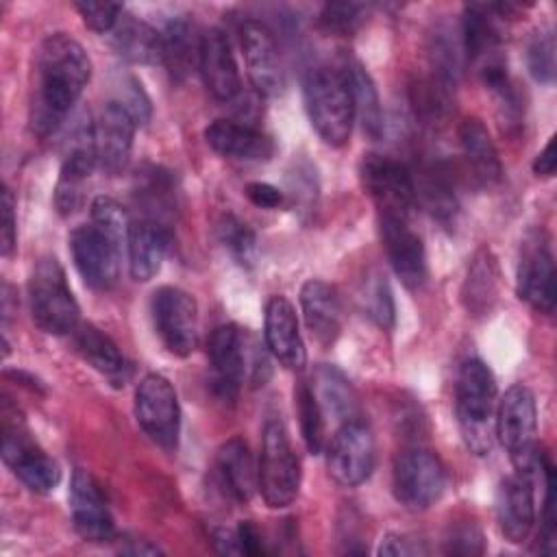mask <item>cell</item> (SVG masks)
Masks as SVG:
<instances>
[{"label":"cell","instance_id":"cell-1","mask_svg":"<svg viewBox=\"0 0 557 557\" xmlns=\"http://www.w3.org/2000/svg\"><path fill=\"white\" fill-rule=\"evenodd\" d=\"M91 78V59L67 33L48 35L35 59L28 122L39 137L52 135L78 102Z\"/></svg>","mask_w":557,"mask_h":557},{"label":"cell","instance_id":"cell-2","mask_svg":"<svg viewBox=\"0 0 557 557\" xmlns=\"http://www.w3.org/2000/svg\"><path fill=\"white\" fill-rule=\"evenodd\" d=\"M496 379L481 359H466L455 383V413L461 437L474 455H487L494 442Z\"/></svg>","mask_w":557,"mask_h":557},{"label":"cell","instance_id":"cell-3","mask_svg":"<svg viewBox=\"0 0 557 557\" xmlns=\"http://www.w3.org/2000/svg\"><path fill=\"white\" fill-rule=\"evenodd\" d=\"M305 109L311 126L329 146H344L352 133L355 104L344 70L313 67L302 81Z\"/></svg>","mask_w":557,"mask_h":557},{"label":"cell","instance_id":"cell-4","mask_svg":"<svg viewBox=\"0 0 557 557\" xmlns=\"http://www.w3.org/2000/svg\"><path fill=\"white\" fill-rule=\"evenodd\" d=\"M28 307L33 322L48 335H67L81 324L78 302L54 257H41L35 263L28 276Z\"/></svg>","mask_w":557,"mask_h":557},{"label":"cell","instance_id":"cell-5","mask_svg":"<svg viewBox=\"0 0 557 557\" xmlns=\"http://www.w3.org/2000/svg\"><path fill=\"white\" fill-rule=\"evenodd\" d=\"M2 459L30 492L48 494L61 481L59 463L33 440L24 418L9 400L2 405Z\"/></svg>","mask_w":557,"mask_h":557},{"label":"cell","instance_id":"cell-6","mask_svg":"<svg viewBox=\"0 0 557 557\" xmlns=\"http://www.w3.org/2000/svg\"><path fill=\"white\" fill-rule=\"evenodd\" d=\"M259 492L270 509L289 507L300 490V463L281 420H268L261 435Z\"/></svg>","mask_w":557,"mask_h":557},{"label":"cell","instance_id":"cell-7","mask_svg":"<svg viewBox=\"0 0 557 557\" xmlns=\"http://www.w3.org/2000/svg\"><path fill=\"white\" fill-rule=\"evenodd\" d=\"M446 481L442 459L429 448H405L394 461V496L409 511H424L435 505L446 490Z\"/></svg>","mask_w":557,"mask_h":557},{"label":"cell","instance_id":"cell-8","mask_svg":"<svg viewBox=\"0 0 557 557\" xmlns=\"http://www.w3.org/2000/svg\"><path fill=\"white\" fill-rule=\"evenodd\" d=\"M555 257L550 237L544 228H531L522 244L516 272V289L520 300L540 313H553L557 300Z\"/></svg>","mask_w":557,"mask_h":557},{"label":"cell","instance_id":"cell-9","mask_svg":"<svg viewBox=\"0 0 557 557\" xmlns=\"http://www.w3.org/2000/svg\"><path fill=\"white\" fill-rule=\"evenodd\" d=\"M359 176L368 196L376 202L379 215H396L409 220L416 207V181L411 170L383 154H363Z\"/></svg>","mask_w":557,"mask_h":557},{"label":"cell","instance_id":"cell-10","mask_svg":"<svg viewBox=\"0 0 557 557\" xmlns=\"http://www.w3.org/2000/svg\"><path fill=\"white\" fill-rule=\"evenodd\" d=\"M70 252L81 278L91 289H111L120 278L122 248L117 237L109 235L98 224H81L70 233Z\"/></svg>","mask_w":557,"mask_h":557},{"label":"cell","instance_id":"cell-11","mask_svg":"<svg viewBox=\"0 0 557 557\" xmlns=\"http://www.w3.org/2000/svg\"><path fill=\"white\" fill-rule=\"evenodd\" d=\"M135 418L163 450H174L181 433V407L174 385L161 374H146L135 389Z\"/></svg>","mask_w":557,"mask_h":557},{"label":"cell","instance_id":"cell-12","mask_svg":"<svg viewBox=\"0 0 557 557\" xmlns=\"http://www.w3.org/2000/svg\"><path fill=\"white\" fill-rule=\"evenodd\" d=\"M150 313L159 339L172 355L187 357L196 350L198 305L189 292L174 285H163L154 289L150 300Z\"/></svg>","mask_w":557,"mask_h":557},{"label":"cell","instance_id":"cell-13","mask_svg":"<svg viewBox=\"0 0 557 557\" xmlns=\"http://www.w3.org/2000/svg\"><path fill=\"white\" fill-rule=\"evenodd\" d=\"M376 448L372 431L357 418L342 422L326 448V468L344 487L361 485L374 470Z\"/></svg>","mask_w":557,"mask_h":557},{"label":"cell","instance_id":"cell-14","mask_svg":"<svg viewBox=\"0 0 557 557\" xmlns=\"http://www.w3.org/2000/svg\"><path fill=\"white\" fill-rule=\"evenodd\" d=\"M137 126L139 124L120 100L102 104L91 124V141L100 170L107 174H120L126 168Z\"/></svg>","mask_w":557,"mask_h":557},{"label":"cell","instance_id":"cell-15","mask_svg":"<svg viewBox=\"0 0 557 557\" xmlns=\"http://www.w3.org/2000/svg\"><path fill=\"white\" fill-rule=\"evenodd\" d=\"M246 337L248 333L235 324H220L209 335L211 387L222 400H235L242 383H246Z\"/></svg>","mask_w":557,"mask_h":557},{"label":"cell","instance_id":"cell-16","mask_svg":"<svg viewBox=\"0 0 557 557\" xmlns=\"http://www.w3.org/2000/svg\"><path fill=\"white\" fill-rule=\"evenodd\" d=\"M67 498H70L72 524L85 542L102 544V542L113 540V535H115L113 516H111L107 498L91 472H87L83 468H76L72 472Z\"/></svg>","mask_w":557,"mask_h":557},{"label":"cell","instance_id":"cell-17","mask_svg":"<svg viewBox=\"0 0 557 557\" xmlns=\"http://www.w3.org/2000/svg\"><path fill=\"white\" fill-rule=\"evenodd\" d=\"M242 52L252 87L263 96H274L285 87V72L274 33L259 20H246L239 28Z\"/></svg>","mask_w":557,"mask_h":557},{"label":"cell","instance_id":"cell-18","mask_svg":"<svg viewBox=\"0 0 557 557\" xmlns=\"http://www.w3.org/2000/svg\"><path fill=\"white\" fill-rule=\"evenodd\" d=\"M381 239L394 274L407 289H418L426 281V252L422 237L405 218L379 215Z\"/></svg>","mask_w":557,"mask_h":557},{"label":"cell","instance_id":"cell-19","mask_svg":"<svg viewBox=\"0 0 557 557\" xmlns=\"http://www.w3.org/2000/svg\"><path fill=\"white\" fill-rule=\"evenodd\" d=\"M263 337L270 355L287 370L300 372L307 363L305 342L298 329L294 305L285 296H272L265 302Z\"/></svg>","mask_w":557,"mask_h":557},{"label":"cell","instance_id":"cell-20","mask_svg":"<svg viewBox=\"0 0 557 557\" xmlns=\"http://www.w3.org/2000/svg\"><path fill=\"white\" fill-rule=\"evenodd\" d=\"M496 520L507 542L520 544L535 524V487L533 479L513 472L505 476L496 492Z\"/></svg>","mask_w":557,"mask_h":557},{"label":"cell","instance_id":"cell-21","mask_svg":"<svg viewBox=\"0 0 557 557\" xmlns=\"http://www.w3.org/2000/svg\"><path fill=\"white\" fill-rule=\"evenodd\" d=\"M198 70L205 81V87L218 100H231L242 89L239 70L233 57V48L224 30L209 28L202 33Z\"/></svg>","mask_w":557,"mask_h":557},{"label":"cell","instance_id":"cell-22","mask_svg":"<svg viewBox=\"0 0 557 557\" xmlns=\"http://www.w3.org/2000/svg\"><path fill=\"white\" fill-rule=\"evenodd\" d=\"M207 144L222 157L237 161H268L274 154V141L248 122L213 120L205 128Z\"/></svg>","mask_w":557,"mask_h":557},{"label":"cell","instance_id":"cell-23","mask_svg":"<svg viewBox=\"0 0 557 557\" xmlns=\"http://www.w3.org/2000/svg\"><path fill=\"white\" fill-rule=\"evenodd\" d=\"M98 168L94 141H91V124L81 131L74 146L65 154V161L59 172L57 189H54V205L61 215H70L83 205V185Z\"/></svg>","mask_w":557,"mask_h":557},{"label":"cell","instance_id":"cell-24","mask_svg":"<svg viewBox=\"0 0 557 557\" xmlns=\"http://www.w3.org/2000/svg\"><path fill=\"white\" fill-rule=\"evenodd\" d=\"M168 244L170 231L165 224L150 218L131 220L126 237L131 276L135 281H150L161 270Z\"/></svg>","mask_w":557,"mask_h":557},{"label":"cell","instance_id":"cell-25","mask_svg":"<svg viewBox=\"0 0 557 557\" xmlns=\"http://www.w3.org/2000/svg\"><path fill=\"white\" fill-rule=\"evenodd\" d=\"M300 309L311 337L320 346H331L342 331V302L337 292L320 281L309 278L300 287Z\"/></svg>","mask_w":557,"mask_h":557},{"label":"cell","instance_id":"cell-26","mask_svg":"<svg viewBox=\"0 0 557 557\" xmlns=\"http://www.w3.org/2000/svg\"><path fill=\"white\" fill-rule=\"evenodd\" d=\"M500 17L494 13L492 4H466L461 17V50L466 59L481 67L487 61H494L500 54Z\"/></svg>","mask_w":557,"mask_h":557},{"label":"cell","instance_id":"cell-27","mask_svg":"<svg viewBox=\"0 0 557 557\" xmlns=\"http://www.w3.org/2000/svg\"><path fill=\"white\" fill-rule=\"evenodd\" d=\"M500 272L494 252L487 246H481L470 259L463 285H461V302L472 318H485L492 313L498 300Z\"/></svg>","mask_w":557,"mask_h":557},{"label":"cell","instance_id":"cell-28","mask_svg":"<svg viewBox=\"0 0 557 557\" xmlns=\"http://www.w3.org/2000/svg\"><path fill=\"white\" fill-rule=\"evenodd\" d=\"M76 352L100 374H104L113 385H124L131 374V363L122 355L120 346L98 326L81 322L74 333Z\"/></svg>","mask_w":557,"mask_h":557},{"label":"cell","instance_id":"cell-29","mask_svg":"<svg viewBox=\"0 0 557 557\" xmlns=\"http://www.w3.org/2000/svg\"><path fill=\"white\" fill-rule=\"evenodd\" d=\"M220 483L237 503H248L259 490V472L248 444L242 437L226 440L215 455Z\"/></svg>","mask_w":557,"mask_h":557},{"label":"cell","instance_id":"cell-30","mask_svg":"<svg viewBox=\"0 0 557 557\" xmlns=\"http://www.w3.org/2000/svg\"><path fill=\"white\" fill-rule=\"evenodd\" d=\"M461 152L481 187H492L503 178V163L487 126L479 117H466L459 126Z\"/></svg>","mask_w":557,"mask_h":557},{"label":"cell","instance_id":"cell-31","mask_svg":"<svg viewBox=\"0 0 557 557\" xmlns=\"http://www.w3.org/2000/svg\"><path fill=\"white\" fill-rule=\"evenodd\" d=\"M309 387H311L324 418H333L339 424L359 418L357 394L339 368H335L331 363H320L311 374Z\"/></svg>","mask_w":557,"mask_h":557},{"label":"cell","instance_id":"cell-32","mask_svg":"<svg viewBox=\"0 0 557 557\" xmlns=\"http://www.w3.org/2000/svg\"><path fill=\"white\" fill-rule=\"evenodd\" d=\"M200 41L202 33H198L196 24L187 15L172 17L161 30L163 44V65L168 67L174 81H183L191 67H198L200 59Z\"/></svg>","mask_w":557,"mask_h":557},{"label":"cell","instance_id":"cell-33","mask_svg":"<svg viewBox=\"0 0 557 557\" xmlns=\"http://www.w3.org/2000/svg\"><path fill=\"white\" fill-rule=\"evenodd\" d=\"M113 33V46L124 61L135 65H157L163 61L161 33L150 24L133 15H122Z\"/></svg>","mask_w":557,"mask_h":557},{"label":"cell","instance_id":"cell-34","mask_svg":"<svg viewBox=\"0 0 557 557\" xmlns=\"http://www.w3.org/2000/svg\"><path fill=\"white\" fill-rule=\"evenodd\" d=\"M344 74L350 85L352 104H355V117H359L363 133H368L372 139H379L383 133V109L379 100L376 85L368 70L352 61L344 67Z\"/></svg>","mask_w":557,"mask_h":557},{"label":"cell","instance_id":"cell-35","mask_svg":"<svg viewBox=\"0 0 557 557\" xmlns=\"http://www.w3.org/2000/svg\"><path fill=\"white\" fill-rule=\"evenodd\" d=\"M448 172L442 165H433L424 170L422 185H416V196H422L429 213L442 224H450L457 215V196L455 187L446 176Z\"/></svg>","mask_w":557,"mask_h":557},{"label":"cell","instance_id":"cell-36","mask_svg":"<svg viewBox=\"0 0 557 557\" xmlns=\"http://www.w3.org/2000/svg\"><path fill=\"white\" fill-rule=\"evenodd\" d=\"M218 239L220 244L231 252V257L239 263V265H246L250 268L255 261H257V235L255 231L242 222L239 218L226 213L218 220Z\"/></svg>","mask_w":557,"mask_h":557},{"label":"cell","instance_id":"cell-37","mask_svg":"<svg viewBox=\"0 0 557 557\" xmlns=\"http://www.w3.org/2000/svg\"><path fill=\"white\" fill-rule=\"evenodd\" d=\"M298 418H300V433L309 448V453L318 455L324 448V413L309 387V383H298L294 389Z\"/></svg>","mask_w":557,"mask_h":557},{"label":"cell","instance_id":"cell-38","mask_svg":"<svg viewBox=\"0 0 557 557\" xmlns=\"http://www.w3.org/2000/svg\"><path fill=\"white\" fill-rule=\"evenodd\" d=\"M368 17V7L361 2H326L320 11V26L339 37H348L359 30Z\"/></svg>","mask_w":557,"mask_h":557},{"label":"cell","instance_id":"cell-39","mask_svg":"<svg viewBox=\"0 0 557 557\" xmlns=\"http://www.w3.org/2000/svg\"><path fill=\"white\" fill-rule=\"evenodd\" d=\"M363 309L368 318L383 331H389L394 326V320H396L394 296L383 274H374L372 278H368L363 287Z\"/></svg>","mask_w":557,"mask_h":557},{"label":"cell","instance_id":"cell-40","mask_svg":"<svg viewBox=\"0 0 557 557\" xmlns=\"http://www.w3.org/2000/svg\"><path fill=\"white\" fill-rule=\"evenodd\" d=\"M527 65L537 83L550 85L555 81V35L550 28L537 30L531 37L527 46Z\"/></svg>","mask_w":557,"mask_h":557},{"label":"cell","instance_id":"cell-41","mask_svg":"<svg viewBox=\"0 0 557 557\" xmlns=\"http://www.w3.org/2000/svg\"><path fill=\"white\" fill-rule=\"evenodd\" d=\"M89 213H91L94 224H98L109 235H113V237H117L120 242L126 244L131 220H128L126 209L115 198H111V196L94 198V202L89 207Z\"/></svg>","mask_w":557,"mask_h":557},{"label":"cell","instance_id":"cell-42","mask_svg":"<svg viewBox=\"0 0 557 557\" xmlns=\"http://www.w3.org/2000/svg\"><path fill=\"white\" fill-rule=\"evenodd\" d=\"M74 9L83 17L85 26L96 33L113 30L124 15V7L120 2H76Z\"/></svg>","mask_w":557,"mask_h":557},{"label":"cell","instance_id":"cell-43","mask_svg":"<svg viewBox=\"0 0 557 557\" xmlns=\"http://www.w3.org/2000/svg\"><path fill=\"white\" fill-rule=\"evenodd\" d=\"M446 553L450 555H481L483 553V533L476 524H457L446 535Z\"/></svg>","mask_w":557,"mask_h":557},{"label":"cell","instance_id":"cell-44","mask_svg":"<svg viewBox=\"0 0 557 557\" xmlns=\"http://www.w3.org/2000/svg\"><path fill=\"white\" fill-rule=\"evenodd\" d=\"M0 252L2 257H9L17 242V218H15V198L11 189L2 187V228H0Z\"/></svg>","mask_w":557,"mask_h":557},{"label":"cell","instance_id":"cell-45","mask_svg":"<svg viewBox=\"0 0 557 557\" xmlns=\"http://www.w3.org/2000/svg\"><path fill=\"white\" fill-rule=\"evenodd\" d=\"M117 100L131 111L137 124H146L150 120V100L141 89V83H137L135 78H128V85L124 87V96Z\"/></svg>","mask_w":557,"mask_h":557},{"label":"cell","instance_id":"cell-46","mask_svg":"<svg viewBox=\"0 0 557 557\" xmlns=\"http://www.w3.org/2000/svg\"><path fill=\"white\" fill-rule=\"evenodd\" d=\"M244 194L246 198L255 205V207H261V209H276L283 205L285 196L278 187L270 185V183H261V181H252L244 187Z\"/></svg>","mask_w":557,"mask_h":557},{"label":"cell","instance_id":"cell-47","mask_svg":"<svg viewBox=\"0 0 557 557\" xmlns=\"http://www.w3.org/2000/svg\"><path fill=\"white\" fill-rule=\"evenodd\" d=\"M426 553L424 546H420L418 540L405 535V533H387L379 546V555H420Z\"/></svg>","mask_w":557,"mask_h":557},{"label":"cell","instance_id":"cell-48","mask_svg":"<svg viewBox=\"0 0 557 557\" xmlns=\"http://www.w3.org/2000/svg\"><path fill=\"white\" fill-rule=\"evenodd\" d=\"M235 533H237V542H239L242 555H252V557L265 555L263 535H261V531L257 529L255 522H250V520L239 522L237 529H235Z\"/></svg>","mask_w":557,"mask_h":557},{"label":"cell","instance_id":"cell-49","mask_svg":"<svg viewBox=\"0 0 557 557\" xmlns=\"http://www.w3.org/2000/svg\"><path fill=\"white\" fill-rule=\"evenodd\" d=\"M557 168V157H555V137L548 139V144L544 146V150L535 157L533 161V174L542 176V178H550L555 174Z\"/></svg>","mask_w":557,"mask_h":557},{"label":"cell","instance_id":"cell-50","mask_svg":"<svg viewBox=\"0 0 557 557\" xmlns=\"http://www.w3.org/2000/svg\"><path fill=\"white\" fill-rule=\"evenodd\" d=\"M213 546L222 555H242L237 533L231 529H213Z\"/></svg>","mask_w":557,"mask_h":557},{"label":"cell","instance_id":"cell-51","mask_svg":"<svg viewBox=\"0 0 557 557\" xmlns=\"http://www.w3.org/2000/svg\"><path fill=\"white\" fill-rule=\"evenodd\" d=\"M133 544H128V546H122L120 550L122 553H131V555H159L161 553V548L159 546H154V544H150L148 540H131Z\"/></svg>","mask_w":557,"mask_h":557}]
</instances>
